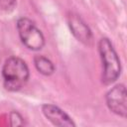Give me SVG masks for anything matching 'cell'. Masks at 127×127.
<instances>
[{
  "label": "cell",
  "instance_id": "cell-1",
  "mask_svg": "<svg viewBox=\"0 0 127 127\" xmlns=\"http://www.w3.org/2000/svg\"><path fill=\"white\" fill-rule=\"evenodd\" d=\"M4 87L9 91L20 90L28 81L30 71L26 63L17 57H10L2 67Z\"/></svg>",
  "mask_w": 127,
  "mask_h": 127
},
{
  "label": "cell",
  "instance_id": "cell-2",
  "mask_svg": "<svg viewBox=\"0 0 127 127\" xmlns=\"http://www.w3.org/2000/svg\"><path fill=\"white\" fill-rule=\"evenodd\" d=\"M98 52L102 62V82L104 84H110L120 75V60L113 48V45L107 38H102L99 41Z\"/></svg>",
  "mask_w": 127,
  "mask_h": 127
},
{
  "label": "cell",
  "instance_id": "cell-3",
  "mask_svg": "<svg viewBox=\"0 0 127 127\" xmlns=\"http://www.w3.org/2000/svg\"><path fill=\"white\" fill-rule=\"evenodd\" d=\"M17 30L21 42L32 51H39L45 45V38L34 22L29 18L22 17L17 21Z\"/></svg>",
  "mask_w": 127,
  "mask_h": 127
},
{
  "label": "cell",
  "instance_id": "cell-4",
  "mask_svg": "<svg viewBox=\"0 0 127 127\" xmlns=\"http://www.w3.org/2000/svg\"><path fill=\"white\" fill-rule=\"evenodd\" d=\"M107 107L113 113L125 118L127 114V97L124 84H117L105 95Z\"/></svg>",
  "mask_w": 127,
  "mask_h": 127
},
{
  "label": "cell",
  "instance_id": "cell-5",
  "mask_svg": "<svg viewBox=\"0 0 127 127\" xmlns=\"http://www.w3.org/2000/svg\"><path fill=\"white\" fill-rule=\"evenodd\" d=\"M68 27L73 34V36L84 45H91L92 43V33L84 21L76 14L70 13L67 16Z\"/></svg>",
  "mask_w": 127,
  "mask_h": 127
},
{
  "label": "cell",
  "instance_id": "cell-6",
  "mask_svg": "<svg viewBox=\"0 0 127 127\" xmlns=\"http://www.w3.org/2000/svg\"><path fill=\"white\" fill-rule=\"evenodd\" d=\"M42 111L45 117L56 126H75L71 118L64 110L54 104H44L42 106Z\"/></svg>",
  "mask_w": 127,
  "mask_h": 127
},
{
  "label": "cell",
  "instance_id": "cell-7",
  "mask_svg": "<svg viewBox=\"0 0 127 127\" xmlns=\"http://www.w3.org/2000/svg\"><path fill=\"white\" fill-rule=\"evenodd\" d=\"M34 64L38 71L44 75H51L55 71L54 64L44 56H36L34 58Z\"/></svg>",
  "mask_w": 127,
  "mask_h": 127
},
{
  "label": "cell",
  "instance_id": "cell-8",
  "mask_svg": "<svg viewBox=\"0 0 127 127\" xmlns=\"http://www.w3.org/2000/svg\"><path fill=\"white\" fill-rule=\"evenodd\" d=\"M10 124L12 126L24 125V120H23V117L21 116V114L18 113L17 111H12L10 113Z\"/></svg>",
  "mask_w": 127,
  "mask_h": 127
},
{
  "label": "cell",
  "instance_id": "cell-9",
  "mask_svg": "<svg viewBox=\"0 0 127 127\" xmlns=\"http://www.w3.org/2000/svg\"><path fill=\"white\" fill-rule=\"evenodd\" d=\"M17 0H0V9L5 12H10L16 6Z\"/></svg>",
  "mask_w": 127,
  "mask_h": 127
}]
</instances>
